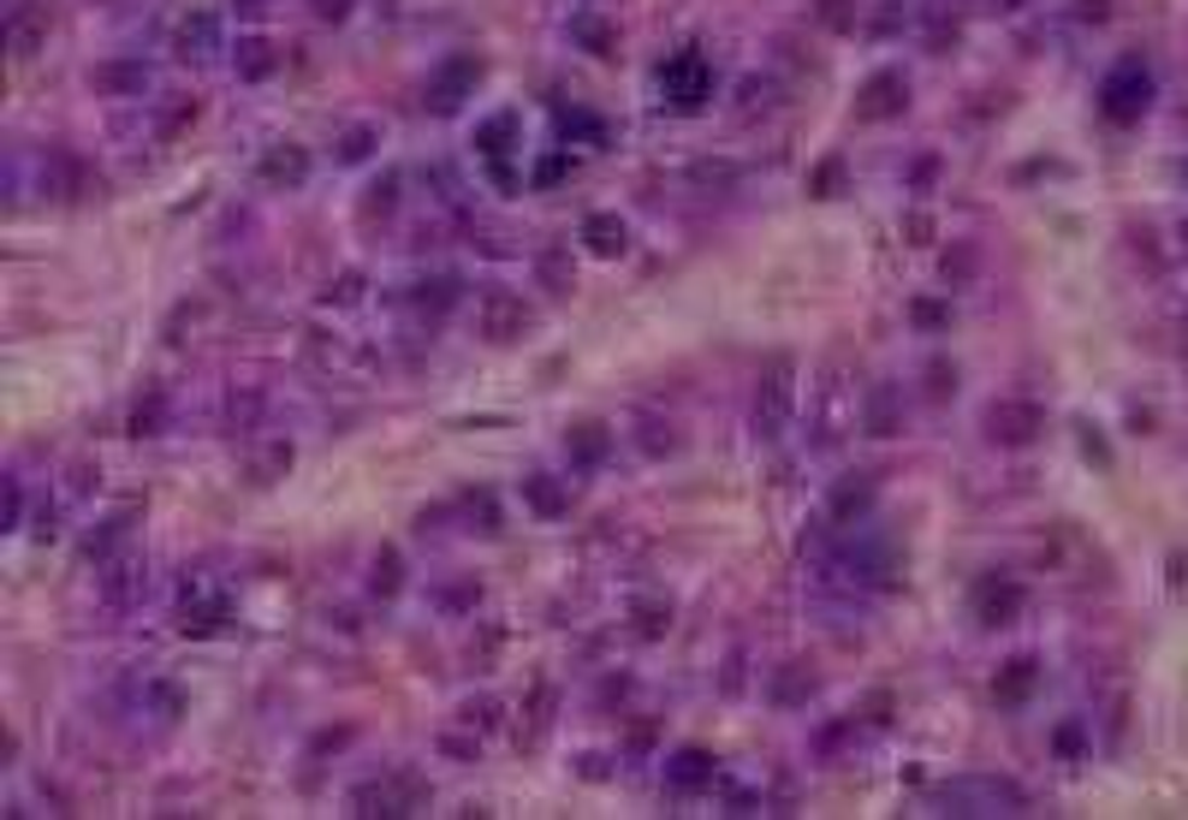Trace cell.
<instances>
[{"label": "cell", "instance_id": "obj_12", "mask_svg": "<svg viewBox=\"0 0 1188 820\" xmlns=\"http://www.w3.org/2000/svg\"><path fill=\"white\" fill-rule=\"evenodd\" d=\"M262 179H268V185H303V179H309V155H303L298 143L268 149V155H262Z\"/></svg>", "mask_w": 1188, "mask_h": 820}, {"label": "cell", "instance_id": "obj_39", "mask_svg": "<svg viewBox=\"0 0 1188 820\" xmlns=\"http://www.w3.org/2000/svg\"><path fill=\"white\" fill-rule=\"evenodd\" d=\"M1076 12H1082V18H1105V12H1111V7H1105V0H1082V7H1076Z\"/></svg>", "mask_w": 1188, "mask_h": 820}, {"label": "cell", "instance_id": "obj_14", "mask_svg": "<svg viewBox=\"0 0 1188 820\" xmlns=\"http://www.w3.org/2000/svg\"><path fill=\"white\" fill-rule=\"evenodd\" d=\"M42 36H48V12H30V7H18V12H12V18H7V48H12V54H18V60H30V54H36V42H42Z\"/></svg>", "mask_w": 1188, "mask_h": 820}, {"label": "cell", "instance_id": "obj_26", "mask_svg": "<svg viewBox=\"0 0 1188 820\" xmlns=\"http://www.w3.org/2000/svg\"><path fill=\"white\" fill-rule=\"evenodd\" d=\"M541 280H547V292H571V286H577V274L565 268V256L553 250V256H541Z\"/></svg>", "mask_w": 1188, "mask_h": 820}, {"label": "cell", "instance_id": "obj_38", "mask_svg": "<svg viewBox=\"0 0 1188 820\" xmlns=\"http://www.w3.org/2000/svg\"><path fill=\"white\" fill-rule=\"evenodd\" d=\"M464 719H470V726H494V702H470Z\"/></svg>", "mask_w": 1188, "mask_h": 820}, {"label": "cell", "instance_id": "obj_6", "mask_svg": "<svg viewBox=\"0 0 1188 820\" xmlns=\"http://www.w3.org/2000/svg\"><path fill=\"white\" fill-rule=\"evenodd\" d=\"M951 815H1022V791L1010 779H969V785H951L945 791Z\"/></svg>", "mask_w": 1188, "mask_h": 820}, {"label": "cell", "instance_id": "obj_13", "mask_svg": "<svg viewBox=\"0 0 1188 820\" xmlns=\"http://www.w3.org/2000/svg\"><path fill=\"white\" fill-rule=\"evenodd\" d=\"M143 84H149V72L143 66H119V60H108V66L90 72V90L96 96H143Z\"/></svg>", "mask_w": 1188, "mask_h": 820}, {"label": "cell", "instance_id": "obj_8", "mask_svg": "<svg viewBox=\"0 0 1188 820\" xmlns=\"http://www.w3.org/2000/svg\"><path fill=\"white\" fill-rule=\"evenodd\" d=\"M909 108V78L903 72H874V78L856 90V119L862 125H886V119H897V113Z\"/></svg>", "mask_w": 1188, "mask_h": 820}, {"label": "cell", "instance_id": "obj_33", "mask_svg": "<svg viewBox=\"0 0 1188 820\" xmlns=\"http://www.w3.org/2000/svg\"><path fill=\"white\" fill-rule=\"evenodd\" d=\"M393 191H399V173H387V179L375 185V197H369V203H363V214H375V209L387 214V209H393Z\"/></svg>", "mask_w": 1188, "mask_h": 820}, {"label": "cell", "instance_id": "obj_23", "mask_svg": "<svg viewBox=\"0 0 1188 820\" xmlns=\"http://www.w3.org/2000/svg\"><path fill=\"white\" fill-rule=\"evenodd\" d=\"M220 618H226V601H197V607L185 601V618H179V625H185V630H197V636H202V630H214Z\"/></svg>", "mask_w": 1188, "mask_h": 820}, {"label": "cell", "instance_id": "obj_19", "mask_svg": "<svg viewBox=\"0 0 1188 820\" xmlns=\"http://www.w3.org/2000/svg\"><path fill=\"white\" fill-rule=\"evenodd\" d=\"M280 66V48L262 42V36H244L238 42V78H268V72Z\"/></svg>", "mask_w": 1188, "mask_h": 820}, {"label": "cell", "instance_id": "obj_36", "mask_svg": "<svg viewBox=\"0 0 1188 820\" xmlns=\"http://www.w3.org/2000/svg\"><path fill=\"white\" fill-rule=\"evenodd\" d=\"M903 232H909V244H927L933 220H927V214H909V220H903Z\"/></svg>", "mask_w": 1188, "mask_h": 820}, {"label": "cell", "instance_id": "obj_28", "mask_svg": "<svg viewBox=\"0 0 1188 820\" xmlns=\"http://www.w3.org/2000/svg\"><path fill=\"white\" fill-rule=\"evenodd\" d=\"M636 618H642V636H660L666 625H672V607H660V601H636Z\"/></svg>", "mask_w": 1188, "mask_h": 820}, {"label": "cell", "instance_id": "obj_24", "mask_svg": "<svg viewBox=\"0 0 1188 820\" xmlns=\"http://www.w3.org/2000/svg\"><path fill=\"white\" fill-rule=\"evenodd\" d=\"M511 131H517V119H511V113H500V119H488L482 131H476V149H482V155H500Z\"/></svg>", "mask_w": 1188, "mask_h": 820}, {"label": "cell", "instance_id": "obj_35", "mask_svg": "<svg viewBox=\"0 0 1188 820\" xmlns=\"http://www.w3.org/2000/svg\"><path fill=\"white\" fill-rule=\"evenodd\" d=\"M808 185H814V197H832V185H838V161H826V167H820Z\"/></svg>", "mask_w": 1188, "mask_h": 820}, {"label": "cell", "instance_id": "obj_32", "mask_svg": "<svg viewBox=\"0 0 1188 820\" xmlns=\"http://www.w3.org/2000/svg\"><path fill=\"white\" fill-rule=\"evenodd\" d=\"M369 143H375V131H363V125H357V131L339 143V161H363V155H369Z\"/></svg>", "mask_w": 1188, "mask_h": 820}, {"label": "cell", "instance_id": "obj_37", "mask_svg": "<svg viewBox=\"0 0 1188 820\" xmlns=\"http://www.w3.org/2000/svg\"><path fill=\"white\" fill-rule=\"evenodd\" d=\"M309 7H315V18H345L351 0H309Z\"/></svg>", "mask_w": 1188, "mask_h": 820}, {"label": "cell", "instance_id": "obj_29", "mask_svg": "<svg viewBox=\"0 0 1188 820\" xmlns=\"http://www.w3.org/2000/svg\"><path fill=\"white\" fill-rule=\"evenodd\" d=\"M951 393H957V369H951V363H933V369H927V399L939 405V399H951Z\"/></svg>", "mask_w": 1188, "mask_h": 820}, {"label": "cell", "instance_id": "obj_21", "mask_svg": "<svg viewBox=\"0 0 1188 820\" xmlns=\"http://www.w3.org/2000/svg\"><path fill=\"white\" fill-rule=\"evenodd\" d=\"M868 428H874V434H897V428H903V416H897V393H892V387H880V393L868 399Z\"/></svg>", "mask_w": 1188, "mask_h": 820}, {"label": "cell", "instance_id": "obj_40", "mask_svg": "<svg viewBox=\"0 0 1188 820\" xmlns=\"http://www.w3.org/2000/svg\"><path fill=\"white\" fill-rule=\"evenodd\" d=\"M1177 238H1183V250H1188V220H1183V232H1177Z\"/></svg>", "mask_w": 1188, "mask_h": 820}, {"label": "cell", "instance_id": "obj_20", "mask_svg": "<svg viewBox=\"0 0 1188 820\" xmlns=\"http://www.w3.org/2000/svg\"><path fill=\"white\" fill-rule=\"evenodd\" d=\"M808 696H814V672L791 660L785 672L773 678V702H779V708H796V702H808Z\"/></svg>", "mask_w": 1188, "mask_h": 820}, {"label": "cell", "instance_id": "obj_7", "mask_svg": "<svg viewBox=\"0 0 1188 820\" xmlns=\"http://www.w3.org/2000/svg\"><path fill=\"white\" fill-rule=\"evenodd\" d=\"M1028 613V589L1016 583V577H981L975 583V618L987 630H1004V625H1016V618Z\"/></svg>", "mask_w": 1188, "mask_h": 820}, {"label": "cell", "instance_id": "obj_31", "mask_svg": "<svg viewBox=\"0 0 1188 820\" xmlns=\"http://www.w3.org/2000/svg\"><path fill=\"white\" fill-rule=\"evenodd\" d=\"M969 274H975V250H951V256H945V280H969Z\"/></svg>", "mask_w": 1188, "mask_h": 820}, {"label": "cell", "instance_id": "obj_4", "mask_svg": "<svg viewBox=\"0 0 1188 820\" xmlns=\"http://www.w3.org/2000/svg\"><path fill=\"white\" fill-rule=\"evenodd\" d=\"M476 327H482L494 345H511V339H523L529 327H535V310H529L511 286H488V292L476 298Z\"/></svg>", "mask_w": 1188, "mask_h": 820}, {"label": "cell", "instance_id": "obj_34", "mask_svg": "<svg viewBox=\"0 0 1188 820\" xmlns=\"http://www.w3.org/2000/svg\"><path fill=\"white\" fill-rule=\"evenodd\" d=\"M909 315H915L921 327H945V321H951V310H945V304H927V298H921V304H909Z\"/></svg>", "mask_w": 1188, "mask_h": 820}, {"label": "cell", "instance_id": "obj_1", "mask_svg": "<svg viewBox=\"0 0 1188 820\" xmlns=\"http://www.w3.org/2000/svg\"><path fill=\"white\" fill-rule=\"evenodd\" d=\"M1153 108V72L1141 66V60H1117V66L1105 72V84H1099V113H1105L1111 125H1135L1141 113Z\"/></svg>", "mask_w": 1188, "mask_h": 820}, {"label": "cell", "instance_id": "obj_16", "mask_svg": "<svg viewBox=\"0 0 1188 820\" xmlns=\"http://www.w3.org/2000/svg\"><path fill=\"white\" fill-rule=\"evenodd\" d=\"M666 785H672V791H702V785H713V761H707L702 749H684L672 767H666Z\"/></svg>", "mask_w": 1188, "mask_h": 820}, {"label": "cell", "instance_id": "obj_10", "mask_svg": "<svg viewBox=\"0 0 1188 820\" xmlns=\"http://www.w3.org/2000/svg\"><path fill=\"white\" fill-rule=\"evenodd\" d=\"M1034 684H1040V660L1016 654V660H1010L1004 672L993 678V702H998V708H1022V702L1034 696Z\"/></svg>", "mask_w": 1188, "mask_h": 820}, {"label": "cell", "instance_id": "obj_27", "mask_svg": "<svg viewBox=\"0 0 1188 820\" xmlns=\"http://www.w3.org/2000/svg\"><path fill=\"white\" fill-rule=\"evenodd\" d=\"M375 595H399V553L381 547V559H375Z\"/></svg>", "mask_w": 1188, "mask_h": 820}, {"label": "cell", "instance_id": "obj_3", "mask_svg": "<svg viewBox=\"0 0 1188 820\" xmlns=\"http://www.w3.org/2000/svg\"><path fill=\"white\" fill-rule=\"evenodd\" d=\"M660 90H666V102L684 108V113H695L707 96H713V66H707L702 48H678V54L666 60V66H660Z\"/></svg>", "mask_w": 1188, "mask_h": 820}, {"label": "cell", "instance_id": "obj_25", "mask_svg": "<svg viewBox=\"0 0 1188 820\" xmlns=\"http://www.w3.org/2000/svg\"><path fill=\"white\" fill-rule=\"evenodd\" d=\"M161 416H167V405H161V393H149L143 405L131 411V434H161Z\"/></svg>", "mask_w": 1188, "mask_h": 820}, {"label": "cell", "instance_id": "obj_15", "mask_svg": "<svg viewBox=\"0 0 1188 820\" xmlns=\"http://www.w3.org/2000/svg\"><path fill=\"white\" fill-rule=\"evenodd\" d=\"M583 238H589L594 256H624V244H630V232H624V220H618V214H589V220H583Z\"/></svg>", "mask_w": 1188, "mask_h": 820}, {"label": "cell", "instance_id": "obj_11", "mask_svg": "<svg viewBox=\"0 0 1188 820\" xmlns=\"http://www.w3.org/2000/svg\"><path fill=\"white\" fill-rule=\"evenodd\" d=\"M868 506H874V476H844V482L832 488V500H826V517L832 523H850V517H862Z\"/></svg>", "mask_w": 1188, "mask_h": 820}, {"label": "cell", "instance_id": "obj_9", "mask_svg": "<svg viewBox=\"0 0 1188 820\" xmlns=\"http://www.w3.org/2000/svg\"><path fill=\"white\" fill-rule=\"evenodd\" d=\"M476 78H482V60H476V54H458V60H446V66H440V78H434V90H428V96H434L440 113H452L464 96L476 90Z\"/></svg>", "mask_w": 1188, "mask_h": 820}, {"label": "cell", "instance_id": "obj_17", "mask_svg": "<svg viewBox=\"0 0 1188 820\" xmlns=\"http://www.w3.org/2000/svg\"><path fill=\"white\" fill-rule=\"evenodd\" d=\"M565 446H571L577 464H601L606 446H612V434H606V422H577L571 434H565Z\"/></svg>", "mask_w": 1188, "mask_h": 820}, {"label": "cell", "instance_id": "obj_18", "mask_svg": "<svg viewBox=\"0 0 1188 820\" xmlns=\"http://www.w3.org/2000/svg\"><path fill=\"white\" fill-rule=\"evenodd\" d=\"M523 500L535 506L541 517H559V512H571V494H565L553 476H523Z\"/></svg>", "mask_w": 1188, "mask_h": 820}, {"label": "cell", "instance_id": "obj_5", "mask_svg": "<svg viewBox=\"0 0 1188 820\" xmlns=\"http://www.w3.org/2000/svg\"><path fill=\"white\" fill-rule=\"evenodd\" d=\"M981 428H987V440H998V446H1028V440H1040L1046 411L1034 399H993Z\"/></svg>", "mask_w": 1188, "mask_h": 820}, {"label": "cell", "instance_id": "obj_30", "mask_svg": "<svg viewBox=\"0 0 1188 820\" xmlns=\"http://www.w3.org/2000/svg\"><path fill=\"white\" fill-rule=\"evenodd\" d=\"M820 18H826L832 30H850V24H856V12H850V0H820Z\"/></svg>", "mask_w": 1188, "mask_h": 820}, {"label": "cell", "instance_id": "obj_2", "mask_svg": "<svg viewBox=\"0 0 1188 820\" xmlns=\"http://www.w3.org/2000/svg\"><path fill=\"white\" fill-rule=\"evenodd\" d=\"M791 399H796V363H791V357H773V363L761 369V387H755V434H761V440L785 434Z\"/></svg>", "mask_w": 1188, "mask_h": 820}, {"label": "cell", "instance_id": "obj_22", "mask_svg": "<svg viewBox=\"0 0 1188 820\" xmlns=\"http://www.w3.org/2000/svg\"><path fill=\"white\" fill-rule=\"evenodd\" d=\"M571 30L589 42V54H612V48H618V30H612V24H601V18H577Z\"/></svg>", "mask_w": 1188, "mask_h": 820}]
</instances>
